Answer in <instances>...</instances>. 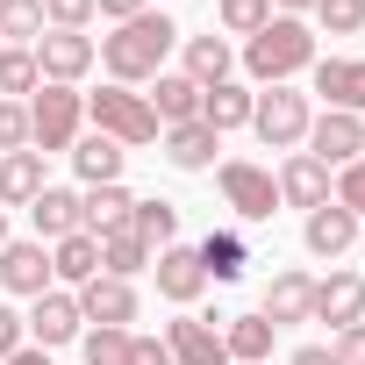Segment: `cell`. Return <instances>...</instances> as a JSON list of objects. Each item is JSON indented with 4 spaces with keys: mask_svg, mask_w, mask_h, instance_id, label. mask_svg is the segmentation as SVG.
Returning a JSON list of instances; mask_svg holds the SVG:
<instances>
[{
    "mask_svg": "<svg viewBox=\"0 0 365 365\" xmlns=\"http://www.w3.org/2000/svg\"><path fill=\"white\" fill-rule=\"evenodd\" d=\"M72 301H79V315H86L93 329H129V322L143 315V301H136V279H108V272H101V279H86Z\"/></svg>",
    "mask_w": 365,
    "mask_h": 365,
    "instance_id": "obj_11",
    "label": "cell"
},
{
    "mask_svg": "<svg viewBox=\"0 0 365 365\" xmlns=\"http://www.w3.org/2000/svg\"><path fill=\"white\" fill-rule=\"evenodd\" d=\"M308 322H329V336L336 329H351V322H365V272H329V279H315V308H308Z\"/></svg>",
    "mask_w": 365,
    "mask_h": 365,
    "instance_id": "obj_16",
    "label": "cell"
},
{
    "mask_svg": "<svg viewBox=\"0 0 365 365\" xmlns=\"http://www.w3.org/2000/svg\"><path fill=\"white\" fill-rule=\"evenodd\" d=\"M215 187H222L230 215H237V222H251V230L279 215V187H272V172H265V165H251V158H222V165H215Z\"/></svg>",
    "mask_w": 365,
    "mask_h": 365,
    "instance_id": "obj_6",
    "label": "cell"
},
{
    "mask_svg": "<svg viewBox=\"0 0 365 365\" xmlns=\"http://www.w3.org/2000/svg\"><path fill=\"white\" fill-rule=\"evenodd\" d=\"M251 86L244 79H222V86H201V122L215 129V136H230V129H251Z\"/></svg>",
    "mask_w": 365,
    "mask_h": 365,
    "instance_id": "obj_26",
    "label": "cell"
},
{
    "mask_svg": "<svg viewBox=\"0 0 365 365\" xmlns=\"http://www.w3.org/2000/svg\"><path fill=\"white\" fill-rule=\"evenodd\" d=\"M0 365H51V351H43V344H22L15 358H0Z\"/></svg>",
    "mask_w": 365,
    "mask_h": 365,
    "instance_id": "obj_45",
    "label": "cell"
},
{
    "mask_svg": "<svg viewBox=\"0 0 365 365\" xmlns=\"http://www.w3.org/2000/svg\"><path fill=\"white\" fill-rule=\"evenodd\" d=\"M79 129H86V93L79 86H36L29 93V150H72L79 143Z\"/></svg>",
    "mask_w": 365,
    "mask_h": 365,
    "instance_id": "obj_3",
    "label": "cell"
},
{
    "mask_svg": "<svg viewBox=\"0 0 365 365\" xmlns=\"http://www.w3.org/2000/svg\"><path fill=\"white\" fill-rule=\"evenodd\" d=\"M51 279L58 287H86V279H101V237H86V230H72V237H58L51 244Z\"/></svg>",
    "mask_w": 365,
    "mask_h": 365,
    "instance_id": "obj_23",
    "label": "cell"
},
{
    "mask_svg": "<svg viewBox=\"0 0 365 365\" xmlns=\"http://www.w3.org/2000/svg\"><path fill=\"white\" fill-rule=\"evenodd\" d=\"M287 365H336V358H329V344H301Z\"/></svg>",
    "mask_w": 365,
    "mask_h": 365,
    "instance_id": "obj_44",
    "label": "cell"
},
{
    "mask_svg": "<svg viewBox=\"0 0 365 365\" xmlns=\"http://www.w3.org/2000/svg\"><path fill=\"white\" fill-rule=\"evenodd\" d=\"M150 258H158V251H150L136 230H108V237H101V272H108V279H136V272H150Z\"/></svg>",
    "mask_w": 365,
    "mask_h": 365,
    "instance_id": "obj_30",
    "label": "cell"
},
{
    "mask_svg": "<svg viewBox=\"0 0 365 365\" xmlns=\"http://www.w3.org/2000/svg\"><path fill=\"white\" fill-rule=\"evenodd\" d=\"M272 187H279V208H322L329 201V187H336V172L322 165V158H308V150H287V165L272 172Z\"/></svg>",
    "mask_w": 365,
    "mask_h": 365,
    "instance_id": "obj_14",
    "label": "cell"
},
{
    "mask_svg": "<svg viewBox=\"0 0 365 365\" xmlns=\"http://www.w3.org/2000/svg\"><path fill=\"white\" fill-rule=\"evenodd\" d=\"M129 230H136L150 251H165V244H179V208H172V201H136V208H129Z\"/></svg>",
    "mask_w": 365,
    "mask_h": 365,
    "instance_id": "obj_32",
    "label": "cell"
},
{
    "mask_svg": "<svg viewBox=\"0 0 365 365\" xmlns=\"http://www.w3.org/2000/svg\"><path fill=\"white\" fill-rule=\"evenodd\" d=\"M43 187H51L43 179V150H8L0 158V208H29Z\"/></svg>",
    "mask_w": 365,
    "mask_h": 365,
    "instance_id": "obj_27",
    "label": "cell"
},
{
    "mask_svg": "<svg viewBox=\"0 0 365 365\" xmlns=\"http://www.w3.org/2000/svg\"><path fill=\"white\" fill-rule=\"evenodd\" d=\"M101 8H93V0H43V22L51 29H86Z\"/></svg>",
    "mask_w": 365,
    "mask_h": 365,
    "instance_id": "obj_39",
    "label": "cell"
},
{
    "mask_svg": "<svg viewBox=\"0 0 365 365\" xmlns=\"http://www.w3.org/2000/svg\"><path fill=\"white\" fill-rule=\"evenodd\" d=\"M150 279H158V294H165L172 308H194V301L208 294V272H201V251H194V244H165V251L150 258Z\"/></svg>",
    "mask_w": 365,
    "mask_h": 365,
    "instance_id": "obj_15",
    "label": "cell"
},
{
    "mask_svg": "<svg viewBox=\"0 0 365 365\" xmlns=\"http://www.w3.org/2000/svg\"><path fill=\"white\" fill-rule=\"evenodd\" d=\"M65 158H72V172H79V187H108V179H122V158H129V150L93 129V136H79Z\"/></svg>",
    "mask_w": 365,
    "mask_h": 365,
    "instance_id": "obj_28",
    "label": "cell"
},
{
    "mask_svg": "<svg viewBox=\"0 0 365 365\" xmlns=\"http://www.w3.org/2000/svg\"><path fill=\"white\" fill-rule=\"evenodd\" d=\"M29 51H36V72H43L51 86H79V79L93 72V58H101L86 29H43Z\"/></svg>",
    "mask_w": 365,
    "mask_h": 365,
    "instance_id": "obj_7",
    "label": "cell"
},
{
    "mask_svg": "<svg viewBox=\"0 0 365 365\" xmlns=\"http://www.w3.org/2000/svg\"><path fill=\"white\" fill-rule=\"evenodd\" d=\"M0 244H8V208H0Z\"/></svg>",
    "mask_w": 365,
    "mask_h": 365,
    "instance_id": "obj_47",
    "label": "cell"
},
{
    "mask_svg": "<svg viewBox=\"0 0 365 365\" xmlns=\"http://www.w3.org/2000/svg\"><path fill=\"white\" fill-rule=\"evenodd\" d=\"M0 287H8L15 301L51 294V287H58V279H51V244H36V237H8V244H0Z\"/></svg>",
    "mask_w": 365,
    "mask_h": 365,
    "instance_id": "obj_8",
    "label": "cell"
},
{
    "mask_svg": "<svg viewBox=\"0 0 365 365\" xmlns=\"http://www.w3.org/2000/svg\"><path fill=\"white\" fill-rule=\"evenodd\" d=\"M315 58H322V51H315V29L294 22V15H272L258 36H244V72H251L258 86H294Z\"/></svg>",
    "mask_w": 365,
    "mask_h": 365,
    "instance_id": "obj_2",
    "label": "cell"
},
{
    "mask_svg": "<svg viewBox=\"0 0 365 365\" xmlns=\"http://www.w3.org/2000/svg\"><path fill=\"white\" fill-rule=\"evenodd\" d=\"M272 22V0H215V29L222 36H258Z\"/></svg>",
    "mask_w": 365,
    "mask_h": 365,
    "instance_id": "obj_34",
    "label": "cell"
},
{
    "mask_svg": "<svg viewBox=\"0 0 365 365\" xmlns=\"http://www.w3.org/2000/svg\"><path fill=\"white\" fill-rule=\"evenodd\" d=\"M129 208H136V194L122 187V179H108V187H86V194H79V230H86V237L129 230Z\"/></svg>",
    "mask_w": 365,
    "mask_h": 365,
    "instance_id": "obj_22",
    "label": "cell"
},
{
    "mask_svg": "<svg viewBox=\"0 0 365 365\" xmlns=\"http://www.w3.org/2000/svg\"><path fill=\"white\" fill-rule=\"evenodd\" d=\"M143 101H150V115H158V129H179V122H201V86H194L187 72H158Z\"/></svg>",
    "mask_w": 365,
    "mask_h": 365,
    "instance_id": "obj_21",
    "label": "cell"
},
{
    "mask_svg": "<svg viewBox=\"0 0 365 365\" xmlns=\"http://www.w3.org/2000/svg\"><path fill=\"white\" fill-rule=\"evenodd\" d=\"M22 322H29V344H43V351H65V344H79V329H86V315H79L72 287H51V294H36Z\"/></svg>",
    "mask_w": 365,
    "mask_h": 365,
    "instance_id": "obj_9",
    "label": "cell"
},
{
    "mask_svg": "<svg viewBox=\"0 0 365 365\" xmlns=\"http://www.w3.org/2000/svg\"><path fill=\"white\" fill-rule=\"evenodd\" d=\"M329 358H336V365H365V322L336 329V336H329Z\"/></svg>",
    "mask_w": 365,
    "mask_h": 365,
    "instance_id": "obj_40",
    "label": "cell"
},
{
    "mask_svg": "<svg viewBox=\"0 0 365 365\" xmlns=\"http://www.w3.org/2000/svg\"><path fill=\"white\" fill-rule=\"evenodd\" d=\"M308 93H322V108L336 115H365V58H315Z\"/></svg>",
    "mask_w": 365,
    "mask_h": 365,
    "instance_id": "obj_13",
    "label": "cell"
},
{
    "mask_svg": "<svg viewBox=\"0 0 365 365\" xmlns=\"http://www.w3.org/2000/svg\"><path fill=\"white\" fill-rule=\"evenodd\" d=\"M358 215L351 208H336V201H322V208H308V222H301V244L315 251V258H344L351 244H358Z\"/></svg>",
    "mask_w": 365,
    "mask_h": 365,
    "instance_id": "obj_19",
    "label": "cell"
},
{
    "mask_svg": "<svg viewBox=\"0 0 365 365\" xmlns=\"http://www.w3.org/2000/svg\"><path fill=\"white\" fill-rule=\"evenodd\" d=\"M315 36H358L365 29V0H315Z\"/></svg>",
    "mask_w": 365,
    "mask_h": 365,
    "instance_id": "obj_36",
    "label": "cell"
},
{
    "mask_svg": "<svg viewBox=\"0 0 365 365\" xmlns=\"http://www.w3.org/2000/svg\"><path fill=\"white\" fill-rule=\"evenodd\" d=\"M272 15H294V22H308V15H315V0H272Z\"/></svg>",
    "mask_w": 365,
    "mask_h": 365,
    "instance_id": "obj_46",
    "label": "cell"
},
{
    "mask_svg": "<svg viewBox=\"0 0 365 365\" xmlns=\"http://www.w3.org/2000/svg\"><path fill=\"white\" fill-rule=\"evenodd\" d=\"M179 72H187L194 86H222L230 72H237V51H230V36H179Z\"/></svg>",
    "mask_w": 365,
    "mask_h": 365,
    "instance_id": "obj_20",
    "label": "cell"
},
{
    "mask_svg": "<svg viewBox=\"0 0 365 365\" xmlns=\"http://www.w3.org/2000/svg\"><path fill=\"white\" fill-rule=\"evenodd\" d=\"M194 251H201V272H208V287H237V279H244V265H251V244H244V230H208Z\"/></svg>",
    "mask_w": 365,
    "mask_h": 365,
    "instance_id": "obj_24",
    "label": "cell"
},
{
    "mask_svg": "<svg viewBox=\"0 0 365 365\" xmlns=\"http://www.w3.org/2000/svg\"><path fill=\"white\" fill-rule=\"evenodd\" d=\"M329 201H336V208H351V215L365 222V158H351V165L336 172V187H329Z\"/></svg>",
    "mask_w": 365,
    "mask_h": 365,
    "instance_id": "obj_37",
    "label": "cell"
},
{
    "mask_svg": "<svg viewBox=\"0 0 365 365\" xmlns=\"http://www.w3.org/2000/svg\"><path fill=\"white\" fill-rule=\"evenodd\" d=\"M93 51H101V72H108L115 86H150V79L165 72V58L179 51V29H172V15L143 8V15L115 22V36H101Z\"/></svg>",
    "mask_w": 365,
    "mask_h": 365,
    "instance_id": "obj_1",
    "label": "cell"
},
{
    "mask_svg": "<svg viewBox=\"0 0 365 365\" xmlns=\"http://www.w3.org/2000/svg\"><path fill=\"white\" fill-rule=\"evenodd\" d=\"M308 158H322L329 172H344L351 158H365V115H336V108H322L315 122H308V143H301Z\"/></svg>",
    "mask_w": 365,
    "mask_h": 365,
    "instance_id": "obj_10",
    "label": "cell"
},
{
    "mask_svg": "<svg viewBox=\"0 0 365 365\" xmlns=\"http://www.w3.org/2000/svg\"><path fill=\"white\" fill-rule=\"evenodd\" d=\"M29 222H36V244L72 237V230H79V194H72V187H43V194L29 201Z\"/></svg>",
    "mask_w": 365,
    "mask_h": 365,
    "instance_id": "obj_29",
    "label": "cell"
},
{
    "mask_svg": "<svg viewBox=\"0 0 365 365\" xmlns=\"http://www.w3.org/2000/svg\"><path fill=\"white\" fill-rule=\"evenodd\" d=\"M272 344H279V329H272L258 308H251V315H222V351H230V365H265Z\"/></svg>",
    "mask_w": 365,
    "mask_h": 365,
    "instance_id": "obj_25",
    "label": "cell"
},
{
    "mask_svg": "<svg viewBox=\"0 0 365 365\" xmlns=\"http://www.w3.org/2000/svg\"><path fill=\"white\" fill-rule=\"evenodd\" d=\"M93 8H101L108 22H129V15H143V8H150V0H93Z\"/></svg>",
    "mask_w": 365,
    "mask_h": 365,
    "instance_id": "obj_43",
    "label": "cell"
},
{
    "mask_svg": "<svg viewBox=\"0 0 365 365\" xmlns=\"http://www.w3.org/2000/svg\"><path fill=\"white\" fill-rule=\"evenodd\" d=\"M308 308H315V272H301V265H279V272L265 279V294H258V315H265L272 329L308 322Z\"/></svg>",
    "mask_w": 365,
    "mask_h": 365,
    "instance_id": "obj_12",
    "label": "cell"
},
{
    "mask_svg": "<svg viewBox=\"0 0 365 365\" xmlns=\"http://www.w3.org/2000/svg\"><path fill=\"white\" fill-rule=\"evenodd\" d=\"M308 122H315V108H308L301 86H265L251 101V129H258L265 150H301L308 143Z\"/></svg>",
    "mask_w": 365,
    "mask_h": 365,
    "instance_id": "obj_5",
    "label": "cell"
},
{
    "mask_svg": "<svg viewBox=\"0 0 365 365\" xmlns=\"http://www.w3.org/2000/svg\"><path fill=\"white\" fill-rule=\"evenodd\" d=\"M86 122L101 129V136H115L122 150H143V143H158V115H150V101L136 93V86H101V93H86Z\"/></svg>",
    "mask_w": 365,
    "mask_h": 365,
    "instance_id": "obj_4",
    "label": "cell"
},
{
    "mask_svg": "<svg viewBox=\"0 0 365 365\" xmlns=\"http://www.w3.org/2000/svg\"><path fill=\"white\" fill-rule=\"evenodd\" d=\"M165 351H172V365H230L222 322H208V315H179V322H165Z\"/></svg>",
    "mask_w": 365,
    "mask_h": 365,
    "instance_id": "obj_17",
    "label": "cell"
},
{
    "mask_svg": "<svg viewBox=\"0 0 365 365\" xmlns=\"http://www.w3.org/2000/svg\"><path fill=\"white\" fill-rule=\"evenodd\" d=\"M29 344V322H22V308H8V301H0V358H15Z\"/></svg>",
    "mask_w": 365,
    "mask_h": 365,
    "instance_id": "obj_41",
    "label": "cell"
},
{
    "mask_svg": "<svg viewBox=\"0 0 365 365\" xmlns=\"http://www.w3.org/2000/svg\"><path fill=\"white\" fill-rule=\"evenodd\" d=\"M265 365H272V358H265Z\"/></svg>",
    "mask_w": 365,
    "mask_h": 365,
    "instance_id": "obj_48",
    "label": "cell"
},
{
    "mask_svg": "<svg viewBox=\"0 0 365 365\" xmlns=\"http://www.w3.org/2000/svg\"><path fill=\"white\" fill-rule=\"evenodd\" d=\"M129 365H172L165 336H129Z\"/></svg>",
    "mask_w": 365,
    "mask_h": 365,
    "instance_id": "obj_42",
    "label": "cell"
},
{
    "mask_svg": "<svg viewBox=\"0 0 365 365\" xmlns=\"http://www.w3.org/2000/svg\"><path fill=\"white\" fill-rule=\"evenodd\" d=\"M36 86H43L36 51H29V43H0V101H29Z\"/></svg>",
    "mask_w": 365,
    "mask_h": 365,
    "instance_id": "obj_31",
    "label": "cell"
},
{
    "mask_svg": "<svg viewBox=\"0 0 365 365\" xmlns=\"http://www.w3.org/2000/svg\"><path fill=\"white\" fill-rule=\"evenodd\" d=\"M29 150V101H0V158Z\"/></svg>",
    "mask_w": 365,
    "mask_h": 365,
    "instance_id": "obj_38",
    "label": "cell"
},
{
    "mask_svg": "<svg viewBox=\"0 0 365 365\" xmlns=\"http://www.w3.org/2000/svg\"><path fill=\"white\" fill-rule=\"evenodd\" d=\"M129 336H136V329H93V322H86V329H79V358H86V365H129Z\"/></svg>",
    "mask_w": 365,
    "mask_h": 365,
    "instance_id": "obj_35",
    "label": "cell"
},
{
    "mask_svg": "<svg viewBox=\"0 0 365 365\" xmlns=\"http://www.w3.org/2000/svg\"><path fill=\"white\" fill-rule=\"evenodd\" d=\"M43 29V0H0V43H36Z\"/></svg>",
    "mask_w": 365,
    "mask_h": 365,
    "instance_id": "obj_33",
    "label": "cell"
},
{
    "mask_svg": "<svg viewBox=\"0 0 365 365\" xmlns=\"http://www.w3.org/2000/svg\"><path fill=\"white\" fill-rule=\"evenodd\" d=\"M158 150H165V165H179V172H215L222 158V136L208 129V122H179V129H158Z\"/></svg>",
    "mask_w": 365,
    "mask_h": 365,
    "instance_id": "obj_18",
    "label": "cell"
}]
</instances>
